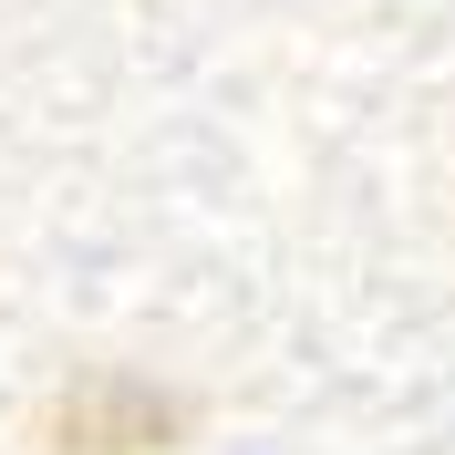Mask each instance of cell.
Here are the masks:
<instances>
[{
    "instance_id": "cell-1",
    "label": "cell",
    "mask_w": 455,
    "mask_h": 455,
    "mask_svg": "<svg viewBox=\"0 0 455 455\" xmlns=\"http://www.w3.org/2000/svg\"><path fill=\"white\" fill-rule=\"evenodd\" d=\"M176 435H187V414L156 383H135V372H73L62 403H52V445L62 455H166Z\"/></svg>"
}]
</instances>
